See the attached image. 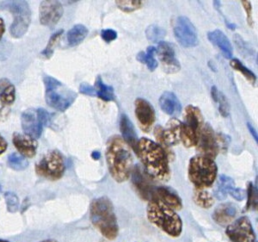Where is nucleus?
<instances>
[{
	"instance_id": "f257e3e1",
	"label": "nucleus",
	"mask_w": 258,
	"mask_h": 242,
	"mask_svg": "<svg viewBox=\"0 0 258 242\" xmlns=\"http://www.w3.org/2000/svg\"><path fill=\"white\" fill-rule=\"evenodd\" d=\"M137 154L148 176L160 181L170 178L169 156L160 145L143 137L139 140Z\"/></svg>"
},
{
	"instance_id": "f03ea898",
	"label": "nucleus",
	"mask_w": 258,
	"mask_h": 242,
	"mask_svg": "<svg viewBox=\"0 0 258 242\" xmlns=\"http://www.w3.org/2000/svg\"><path fill=\"white\" fill-rule=\"evenodd\" d=\"M106 161L111 177L117 183L128 179L133 170V156L130 148L119 136H113L106 145Z\"/></svg>"
},
{
	"instance_id": "7ed1b4c3",
	"label": "nucleus",
	"mask_w": 258,
	"mask_h": 242,
	"mask_svg": "<svg viewBox=\"0 0 258 242\" xmlns=\"http://www.w3.org/2000/svg\"><path fill=\"white\" fill-rule=\"evenodd\" d=\"M90 216L92 224L106 239L114 240L117 238V219L113 203L109 198L100 197L91 202Z\"/></svg>"
},
{
	"instance_id": "20e7f679",
	"label": "nucleus",
	"mask_w": 258,
	"mask_h": 242,
	"mask_svg": "<svg viewBox=\"0 0 258 242\" xmlns=\"http://www.w3.org/2000/svg\"><path fill=\"white\" fill-rule=\"evenodd\" d=\"M147 218L151 223L160 228L170 236L178 237L182 231V219L175 210L154 198L147 208Z\"/></svg>"
},
{
	"instance_id": "39448f33",
	"label": "nucleus",
	"mask_w": 258,
	"mask_h": 242,
	"mask_svg": "<svg viewBox=\"0 0 258 242\" xmlns=\"http://www.w3.org/2000/svg\"><path fill=\"white\" fill-rule=\"evenodd\" d=\"M218 166L214 160L204 156H195L188 164V178L196 189L211 187L216 179Z\"/></svg>"
},
{
	"instance_id": "423d86ee",
	"label": "nucleus",
	"mask_w": 258,
	"mask_h": 242,
	"mask_svg": "<svg viewBox=\"0 0 258 242\" xmlns=\"http://www.w3.org/2000/svg\"><path fill=\"white\" fill-rule=\"evenodd\" d=\"M45 86V100L47 105L64 112L76 100V92L66 88L64 85L55 78L45 75L43 77Z\"/></svg>"
},
{
	"instance_id": "0eeeda50",
	"label": "nucleus",
	"mask_w": 258,
	"mask_h": 242,
	"mask_svg": "<svg viewBox=\"0 0 258 242\" xmlns=\"http://www.w3.org/2000/svg\"><path fill=\"white\" fill-rule=\"evenodd\" d=\"M0 10L8 11L13 16L10 33L14 38H21L25 35L31 22V11L30 5L24 0L1 1Z\"/></svg>"
},
{
	"instance_id": "6e6552de",
	"label": "nucleus",
	"mask_w": 258,
	"mask_h": 242,
	"mask_svg": "<svg viewBox=\"0 0 258 242\" xmlns=\"http://www.w3.org/2000/svg\"><path fill=\"white\" fill-rule=\"evenodd\" d=\"M203 123V114L198 107L188 105L185 108L184 122L180 124V141L185 148L197 146Z\"/></svg>"
},
{
	"instance_id": "1a4fd4ad",
	"label": "nucleus",
	"mask_w": 258,
	"mask_h": 242,
	"mask_svg": "<svg viewBox=\"0 0 258 242\" xmlns=\"http://www.w3.org/2000/svg\"><path fill=\"white\" fill-rule=\"evenodd\" d=\"M35 173L39 177L51 181L59 180L66 171L64 157L59 151H51L41 158L35 165Z\"/></svg>"
},
{
	"instance_id": "9d476101",
	"label": "nucleus",
	"mask_w": 258,
	"mask_h": 242,
	"mask_svg": "<svg viewBox=\"0 0 258 242\" xmlns=\"http://www.w3.org/2000/svg\"><path fill=\"white\" fill-rule=\"evenodd\" d=\"M174 35L179 44L184 47H196L199 43L197 29L187 17H178L173 21Z\"/></svg>"
},
{
	"instance_id": "9b49d317",
	"label": "nucleus",
	"mask_w": 258,
	"mask_h": 242,
	"mask_svg": "<svg viewBox=\"0 0 258 242\" xmlns=\"http://www.w3.org/2000/svg\"><path fill=\"white\" fill-rule=\"evenodd\" d=\"M226 233L232 242H255L252 224L246 216L240 217L229 224Z\"/></svg>"
},
{
	"instance_id": "f8f14e48",
	"label": "nucleus",
	"mask_w": 258,
	"mask_h": 242,
	"mask_svg": "<svg viewBox=\"0 0 258 242\" xmlns=\"http://www.w3.org/2000/svg\"><path fill=\"white\" fill-rule=\"evenodd\" d=\"M197 146V149L201 153V156L207 157L213 160L217 157L220 146L216 135L210 124H206L202 128Z\"/></svg>"
},
{
	"instance_id": "ddd939ff",
	"label": "nucleus",
	"mask_w": 258,
	"mask_h": 242,
	"mask_svg": "<svg viewBox=\"0 0 258 242\" xmlns=\"http://www.w3.org/2000/svg\"><path fill=\"white\" fill-rule=\"evenodd\" d=\"M64 13L61 3L56 0L41 1L39 8V18L42 25L53 28L59 23Z\"/></svg>"
},
{
	"instance_id": "4468645a",
	"label": "nucleus",
	"mask_w": 258,
	"mask_h": 242,
	"mask_svg": "<svg viewBox=\"0 0 258 242\" xmlns=\"http://www.w3.org/2000/svg\"><path fill=\"white\" fill-rule=\"evenodd\" d=\"M180 124L181 122L177 119H171L167 127L164 130L161 126H157L154 130L157 143L160 145L165 150V148L174 146L178 143L180 141Z\"/></svg>"
},
{
	"instance_id": "2eb2a0df",
	"label": "nucleus",
	"mask_w": 258,
	"mask_h": 242,
	"mask_svg": "<svg viewBox=\"0 0 258 242\" xmlns=\"http://www.w3.org/2000/svg\"><path fill=\"white\" fill-rule=\"evenodd\" d=\"M131 175L133 186L135 191L138 192L139 196L147 201H152L154 199L156 187L150 180L149 177H147V173L146 174L139 165H135V168H133Z\"/></svg>"
},
{
	"instance_id": "dca6fc26",
	"label": "nucleus",
	"mask_w": 258,
	"mask_h": 242,
	"mask_svg": "<svg viewBox=\"0 0 258 242\" xmlns=\"http://www.w3.org/2000/svg\"><path fill=\"white\" fill-rule=\"evenodd\" d=\"M156 53L160 59L163 69L166 74H175L181 69V64L176 58L175 48L169 42L164 41L159 42Z\"/></svg>"
},
{
	"instance_id": "f3484780",
	"label": "nucleus",
	"mask_w": 258,
	"mask_h": 242,
	"mask_svg": "<svg viewBox=\"0 0 258 242\" xmlns=\"http://www.w3.org/2000/svg\"><path fill=\"white\" fill-rule=\"evenodd\" d=\"M135 115L141 130L147 133L150 132L156 120L155 109L153 105L144 98H137L135 100Z\"/></svg>"
},
{
	"instance_id": "a211bd4d",
	"label": "nucleus",
	"mask_w": 258,
	"mask_h": 242,
	"mask_svg": "<svg viewBox=\"0 0 258 242\" xmlns=\"http://www.w3.org/2000/svg\"><path fill=\"white\" fill-rule=\"evenodd\" d=\"M22 128L24 133L33 139H38L42 134L43 126L39 121L36 109L30 108L22 113L21 115Z\"/></svg>"
},
{
	"instance_id": "6ab92c4d",
	"label": "nucleus",
	"mask_w": 258,
	"mask_h": 242,
	"mask_svg": "<svg viewBox=\"0 0 258 242\" xmlns=\"http://www.w3.org/2000/svg\"><path fill=\"white\" fill-rule=\"evenodd\" d=\"M12 142L19 154L24 158H33L37 152V142L30 136L20 133H14L12 136Z\"/></svg>"
},
{
	"instance_id": "aec40b11",
	"label": "nucleus",
	"mask_w": 258,
	"mask_h": 242,
	"mask_svg": "<svg viewBox=\"0 0 258 242\" xmlns=\"http://www.w3.org/2000/svg\"><path fill=\"white\" fill-rule=\"evenodd\" d=\"M120 130L124 142L128 145L129 148H132L133 150L135 151V154H137L138 136L134 124L126 114L120 115Z\"/></svg>"
},
{
	"instance_id": "412c9836",
	"label": "nucleus",
	"mask_w": 258,
	"mask_h": 242,
	"mask_svg": "<svg viewBox=\"0 0 258 242\" xmlns=\"http://www.w3.org/2000/svg\"><path fill=\"white\" fill-rule=\"evenodd\" d=\"M155 198L163 202L170 209L178 211L182 209V199L174 190L165 186H159L155 188Z\"/></svg>"
},
{
	"instance_id": "4be33fe9",
	"label": "nucleus",
	"mask_w": 258,
	"mask_h": 242,
	"mask_svg": "<svg viewBox=\"0 0 258 242\" xmlns=\"http://www.w3.org/2000/svg\"><path fill=\"white\" fill-rule=\"evenodd\" d=\"M208 38L212 43L220 49L223 56L231 59L233 54V47L228 37L221 30H215L208 33Z\"/></svg>"
},
{
	"instance_id": "5701e85b",
	"label": "nucleus",
	"mask_w": 258,
	"mask_h": 242,
	"mask_svg": "<svg viewBox=\"0 0 258 242\" xmlns=\"http://www.w3.org/2000/svg\"><path fill=\"white\" fill-rule=\"evenodd\" d=\"M237 215V208L232 204H222L213 213L214 222L220 226H228L232 223Z\"/></svg>"
},
{
	"instance_id": "b1692460",
	"label": "nucleus",
	"mask_w": 258,
	"mask_h": 242,
	"mask_svg": "<svg viewBox=\"0 0 258 242\" xmlns=\"http://www.w3.org/2000/svg\"><path fill=\"white\" fill-rule=\"evenodd\" d=\"M162 110L170 115H177L182 111V104L175 93L165 92L159 98Z\"/></svg>"
},
{
	"instance_id": "393cba45",
	"label": "nucleus",
	"mask_w": 258,
	"mask_h": 242,
	"mask_svg": "<svg viewBox=\"0 0 258 242\" xmlns=\"http://www.w3.org/2000/svg\"><path fill=\"white\" fill-rule=\"evenodd\" d=\"M16 100V89L8 79L0 80V103L10 107Z\"/></svg>"
},
{
	"instance_id": "a878e982",
	"label": "nucleus",
	"mask_w": 258,
	"mask_h": 242,
	"mask_svg": "<svg viewBox=\"0 0 258 242\" xmlns=\"http://www.w3.org/2000/svg\"><path fill=\"white\" fill-rule=\"evenodd\" d=\"M89 30L83 24H76L74 25L68 32L67 39L68 44L71 47H76L82 42L86 36H88Z\"/></svg>"
},
{
	"instance_id": "bb28decb",
	"label": "nucleus",
	"mask_w": 258,
	"mask_h": 242,
	"mask_svg": "<svg viewBox=\"0 0 258 242\" xmlns=\"http://www.w3.org/2000/svg\"><path fill=\"white\" fill-rule=\"evenodd\" d=\"M234 188V180L232 177L226 175H221L219 177L214 195L219 200H224Z\"/></svg>"
},
{
	"instance_id": "cd10ccee",
	"label": "nucleus",
	"mask_w": 258,
	"mask_h": 242,
	"mask_svg": "<svg viewBox=\"0 0 258 242\" xmlns=\"http://www.w3.org/2000/svg\"><path fill=\"white\" fill-rule=\"evenodd\" d=\"M94 88L96 90V96H97L100 99L105 102H110L115 99L114 88L112 86L104 84L101 76H97L95 82Z\"/></svg>"
},
{
	"instance_id": "c85d7f7f",
	"label": "nucleus",
	"mask_w": 258,
	"mask_h": 242,
	"mask_svg": "<svg viewBox=\"0 0 258 242\" xmlns=\"http://www.w3.org/2000/svg\"><path fill=\"white\" fill-rule=\"evenodd\" d=\"M212 98L215 103L219 104V111L220 115L224 117H227L230 114V104L228 103V99L222 92L218 90L216 86H213L211 89Z\"/></svg>"
},
{
	"instance_id": "c756f323",
	"label": "nucleus",
	"mask_w": 258,
	"mask_h": 242,
	"mask_svg": "<svg viewBox=\"0 0 258 242\" xmlns=\"http://www.w3.org/2000/svg\"><path fill=\"white\" fill-rule=\"evenodd\" d=\"M193 199L197 206L203 209L211 208L215 202L211 193L206 190L196 189L194 192Z\"/></svg>"
},
{
	"instance_id": "7c9ffc66",
	"label": "nucleus",
	"mask_w": 258,
	"mask_h": 242,
	"mask_svg": "<svg viewBox=\"0 0 258 242\" xmlns=\"http://www.w3.org/2000/svg\"><path fill=\"white\" fill-rule=\"evenodd\" d=\"M230 65L236 71L241 73L242 75L244 76V78L249 81L252 86H255V82H256V76L255 74L253 73L251 70H249V68H247L245 66L243 65V63L238 59H232L230 62Z\"/></svg>"
},
{
	"instance_id": "2f4dec72",
	"label": "nucleus",
	"mask_w": 258,
	"mask_h": 242,
	"mask_svg": "<svg viewBox=\"0 0 258 242\" xmlns=\"http://www.w3.org/2000/svg\"><path fill=\"white\" fill-rule=\"evenodd\" d=\"M146 36L150 41L159 43L163 41L164 37L166 36V31L164 28H162L159 25L152 24L147 27V29L146 30Z\"/></svg>"
},
{
	"instance_id": "473e14b6",
	"label": "nucleus",
	"mask_w": 258,
	"mask_h": 242,
	"mask_svg": "<svg viewBox=\"0 0 258 242\" xmlns=\"http://www.w3.org/2000/svg\"><path fill=\"white\" fill-rule=\"evenodd\" d=\"M8 165H9L10 168H12V170L23 171V170L28 167L29 162L21 154L13 153V154H10L9 157H8Z\"/></svg>"
},
{
	"instance_id": "72a5a7b5",
	"label": "nucleus",
	"mask_w": 258,
	"mask_h": 242,
	"mask_svg": "<svg viewBox=\"0 0 258 242\" xmlns=\"http://www.w3.org/2000/svg\"><path fill=\"white\" fill-rule=\"evenodd\" d=\"M63 32H64V30H59L52 35V36L50 37L49 41L47 42V46L45 47L44 50L41 52L42 56L46 58V59H50L51 57L53 56L56 45L58 43V41H59Z\"/></svg>"
},
{
	"instance_id": "f704fd0d",
	"label": "nucleus",
	"mask_w": 258,
	"mask_h": 242,
	"mask_svg": "<svg viewBox=\"0 0 258 242\" xmlns=\"http://www.w3.org/2000/svg\"><path fill=\"white\" fill-rule=\"evenodd\" d=\"M118 8L123 12H133L141 9L143 3L141 0H116Z\"/></svg>"
},
{
	"instance_id": "c9c22d12",
	"label": "nucleus",
	"mask_w": 258,
	"mask_h": 242,
	"mask_svg": "<svg viewBox=\"0 0 258 242\" xmlns=\"http://www.w3.org/2000/svg\"><path fill=\"white\" fill-rule=\"evenodd\" d=\"M7 210L11 213L18 212L19 210V199L14 192H7L5 193Z\"/></svg>"
},
{
	"instance_id": "e433bc0d",
	"label": "nucleus",
	"mask_w": 258,
	"mask_h": 242,
	"mask_svg": "<svg viewBox=\"0 0 258 242\" xmlns=\"http://www.w3.org/2000/svg\"><path fill=\"white\" fill-rule=\"evenodd\" d=\"M136 59H137L138 62H141L143 64H146L151 72L155 71L156 68H158V66H159V63L157 62V59L154 58V56H151V55L147 54V53H145L143 51L138 53L137 56H136Z\"/></svg>"
},
{
	"instance_id": "4c0bfd02",
	"label": "nucleus",
	"mask_w": 258,
	"mask_h": 242,
	"mask_svg": "<svg viewBox=\"0 0 258 242\" xmlns=\"http://www.w3.org/2000/svg\"><path fill=\"white\" fill-rule=\"evenodd\" d=\"M256 208L257 206V191L253 188L252 183H249L248 186V202H247V209H249L250 206Z\"/></svg>"
},
{
	"instance_id": "58836bf2",
	"label": "nucleus",
	"mask_w": 258,
	"mask_h": 242,
	"mask_svg": "<svg viewBox=\"0 0 258 242\" xmlns=\"http://www.w3.org/2000/svg\"><path fill=\"white\" fill-rule=\"evenodd\" d=\"M37 115H38L39 121L41 122L42 126H50L52 123V116L48 111L43 108H38L36 109Z\"/></svg>"
},
{
	"instance_id": "ea45409f",
	"label": "nucleus",
	"mask_w": 258,
	"mask_h": 242,
	"mask_svg": "<svg viewBox=\"0 0 258 242\" xmlns=\"http://www.w3.org/2000/svg\"><path fill=\"white\" fill-rule=\"evenodd\" d=\"M241 4H242L243 9L246 12L248 25L252 27L253 24H254V21H253L252 18V6H251V3L249 1H247V0H243V1H241Z\"/></svg>"
},
{
	"instance_id": "a19ab883",
	"label": "nucleus",
	"mask_w": 258,
	"mask_h": 242,
	"mask_svg": "<svg viewBox=\"0 0 258 242\" xmlns=\"http://www.w3.org/2000/svg\"><path fill=\"white\" fill-rule=\"evenodd\" d=\"M101 37L103 41L106 42H111L117 38V32L115 30L112 29H107V30H103L101 31Z\"/></svg>"
},
{
	"instance_id": "79ce46f5",
	"label": "nucleus",
	"mask_w": 258,
	"mask_h": 242,
	"mask_svg": "<svg viewBox=\"0 0 258 242\" xmlns=\"http://www.w3.org/2000/svg\"><path fill=\"white\" fill-rule=\"evenodd\" d=\"M80 92L81 94L87 95V96H91V97L96 96V90H95L94 86H91L90 84L86 82L80 84Z\"/></svg>"
},
{
	"instance_id": "37998d69",
	"label": "nucleus",
	"mask_w": 258,
	"mask_h": 242,
	"mask_svg": "<svg viewBox=\"0 0 258 242\" xmlns=\"http://www.w3.org/2000/svg\"><path fill=\"white\" fill-rule=\"evenodd\" d=\"M230 195L238 201H242L246 197V192L239 188H234L232 192H230Z\"/></svg>"
},
{
	"instance_id": "c03bdc74",
	"label": "nucleus",
	"mask_w": 258,
	"mask_h": 242,
	"mask_svg": "<svg viewBox=\"0 0 258 242\" xmlns=\"http://www.w3.org/2000/svg\"><path fill=\"white\" fill-rule=\"evenodd\" d=\"M11 109L10 107L5 106L2 103H0V122L6 121L10 115Z\"/></svg>"
},
{
	"instance_id": "a18cd8bd",
	"label": "nucleus",
	"mask_w": 258,
	"mask_h": 242,
	"mask_svg": "<svg viewBox=\"0 0 258 242\" xmlns=\"http://www.w3.org/2000/svg\"><path fill=\"white\" fill-rule=\"evenodd\" d=\"M7 146H8V144H7L6 139L0 135V155L6 152V149H7Z\"/></svg>"
},
{
	"instance_id": "49530a36",
	"label": "nucleus",
	"mask_w": 258,
	"mask_h": 242,
	"mask_svg": "<svg viewBox=\"0 0 258 242\" xmlns=\"http://www.w3.org/2000/svg\"><path fill=\"white\" fill-rule=\"evenodd\" d=\"M247 127H248V130H249L250 134L254 137V139L255 140V142H257V132H256L255 128L253 127L252 125L250 124H247Z\"/></svg>"
},
{
	"instance_id": "de8ad7c7",
	"label": "nucleus",
	"mask_w": 258,
	"mask_h": 242,
	"mask_svg": "<svg viewBox=\"0 0 258 242\" xmlns=\"http://www.w3.org/2000/svg\"><path fill=\"white\" fill-rule=\"evenodd\" d=\"M6 32V24L3 18H0V40L3 37L4 34Z\"/></svg>"
},
{
	"instance_id": "09e8293b",
	"label": "nucleus",
	"mask_w": 258,
	"mask_h": 242,
	"mask_svg": "<svg viewBox=\"0 0 258 242\" xmlns=\"http://www.w3.org/2000/svg\"><path fill=\"white\" fill-rule=\"evenodd\" d=\"M156 53H157V48L155 47L150 46V47H147V54H149L151 56H154V54H156Z\"/></svg>"
},
{
	"instance_id": "8fccbe9b",
	"label": "nucleus",
	"mask_w": 258,
	"mask_h": 242,
	"mask_svg": "<svg viewBox=\"0 0 258 242\" xmlns=\"http://www.w3.org/2000/svg\"><path fill=\"white\" fill-rule=\"evenodd\" d=\"M91 157H92L95 160H99L100 157H101V154H100V152H98V151H94V152H92Z\"/></svg>"
},
{
	"instance_id": "3c124183",
	"label": "nucleus",
	"mask_w": 258,
	"mask_h": 242,
	"mask_svg": "<svg viewBox=\"0 0 258 242\" xmlns=\"http://www.w3.org/2000/svg\"><path fill=\"white\" fill-rule=\"evenodd\" d=\"M41 242H57L54 239H46V240H43V241Z\"/></svg>"
},
{
	"instance_id": "603ef678",
	"label": "nucleus",
	"mask_w": 258,
	"mask_h": 242,
	"mask_svg": "<svg viewBox=\"0 0 258 242\" xmlns=\"http://www.w3.org/2000/svg\"><path fill=\"white\" fill-rule=\"evenodd\" d=\"M0 242H10V241H7V240H5V239H0Z\"/></svg>"
},
{
	"instance_id": "864d4df0",
	"label": "nucleus",
	"mask_w": 258,
	"mask_h": 242,
	"mask_svg": "<svg viewBox=\"0 0 258 242\" xmlns=\"http://www.w3.org/2000/svg\"><path fill=\"white\" fill-rule=\"evenodd\" d=\"M0 191H1V186H0Z\"/></svg>"
}]
</instances>
